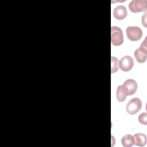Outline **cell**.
I'll list each match as a JSON object with an SVG mask.
<instances>
[{
    "instance_id": "4",
    "label": "cell",
    "mask_w": 147,
    "mask_h": 147,
    "mask_svg": "<svg viewBox=\"0 0 147 147\" xmlns=\"http://www.w3.org/2000/svg\"><path fill=\"white\" fill-rule=\"evenodd\" d=\"M142 102L139 98H133L130 99L126 105V111L130 115H134L140 110Z\"/></svg>"
},
{
    "instance_id": "11",
    "label": "cell",
    "mask_w": 147,
    "mask_h": 147,
    "mask_svg": "<svg viewBox=\"0 0 147 147\" xmlns=\"http://www.w3.org/2000/svg\"><path fill=\"white\" fill-rule=\"evenodd\" d=\"M127 96V92L122 85H120L117 87L116 92V96L119 102H123Z\"/></svg>"
},
{
    "instance_id": "14",
    "label": "cell",
    "mask_w": 147,
    "mask_h": 147,
    "mask_svg": "<svg viewBox=\"0 0 147 147\" xmlns=\"http://www.w3.org/2000/svg\"><path fill=\"white\" fill-rule=\"evenodd\" d=\"M142 24L146 28V11L145 12L144 16L142 17Z\"/></svg>"
},
{
    "instance_id": "5",
    "label": "cell",
    "mask_w": 147,
    "mask_h": 147,
    "mask_svg": "<svg viewBox=\"0 0 147 147\" xmlns=\"http://www.w3.org/2000/svg\"><path fill=\"white\" fill-rule=\"evenodd\" d=\"M129 9L133 13L146 11L147 1L146 0H133L129 3Z\"/></svg>"
},
{
    "instance_id": "9",
    "label": "cell",
    "mask_w": 147,
    "mask_h": 147,
    "mask_svg": "<svg viewBox=\"0 0 147 147\" xmlns=\"http://www.w3.org/2000/svg\"><path fill=\"white\" fill-rule=\"evenodd\" d=\"M134 144L138 146H144L146 142V137L143 133H136L134 135Z\"/></svg>"
},
{
    "instance_id": "12",
    "label": "cell",
    "mask_w": 147,
    "mask_h": 147,
    "mask_svg": "<svg viewBox=\"0 0 147 147\" xmlns=\"http://www.w3.org/2000/svg\"><path fill=\"white\" fill-rule=\"evenodd\" d=\"M111 73L115 72L118 71L119 68V61L117 57H111Z\"/></svg>"
},
{
    "instance_id": "8",
    "label": "cell",
    "mask_w": 147,
    "mask_h": 147,
    "mask_svg": "<svg viewBox=\"0 0 147 147\" xmlns=\"http://www.w3.org/2000/svg\"><path fill=\"white\" fill-rule=\"evenodd\" d=\"M127 10L125 6L123 5H118L115 7L113 10V15L115 18L122 20L125 19L127 16Z\"/></svg>"
},
{
    "instance_id": "3",
    "label": "cell",
    "mask_w": 147,
    "mask_h": 147,
    "mask_svg": "<svg viewBox=\"0 0 147 147\" xmlns=\"http://www.w3.org/2000/svg\"><path fill=\"white\" fill-rule=\"evenodd\" d=\"M146 40V38H145L143 42L141 43L140 48L136 49L134 53L136 60L140 63L145 62L147 57V48Z\"/></svg>"
},
{
    "instance_id": "2",
    "label": "cell",
    "mask_w": 147,
    "mask_h": 147,
    "mask_svg": "<svg viewBox=\"0 0 147 147\" xmlns=\"http://www.w3.org/2000/svg\"><path fill=\"white\" fill-rule=\"evenodd\" d=\"M127 37L132 41L139 40L142 36V31L138 26H130L126 29Z\"/></svg>"
},
{
    "instance_id": "7",
    "label": "cell",
    "mask_w": 147,
    "mask_h": 147,
    "mask_svg": "<svg viewBox=\"0 0 147 147\" xmlns=\"http://www.w3.org/2000/svg\"><path fill=\"white\" fill-rule=\"evenodd\" d=\"M122 86L125 88L127 95H131L134 94L137 89V82L132 79H129L125 81Z\"/></svg>"
},
{
    "instance_id": "6",
    "label": "cell",
    "mask_w": 147,
    "mask_h": 147,
    "mask_svg": "<svg viewBox=\"0 0 147 147\" xmlns=\"http://www.w3.org/2000/svg\"><path fill=\"white\" fill-rule=\"evenodd\" d=\"M134 65V60L130 56H125L122 57L119 61V67L125 72L131 70Z\"/></svg>"
},
{
    "instance_id": "10",
    "label": "cell",
    "mask_w": 147,
    "mask_h": 147,
    "mask_svg": "<svg viewBox=\"0 0 147 147\" xmlns=\"http://www.w3.org/2000/svg\"><path fill=\"white\" fill-rule=\"evenodd\" d=\"M121 143L124 147H131L134 145V137L131 134H126L122 137Z\"/></svg>"
},
{
    "instance_id": "1",
    "label": "cell",
    "mask_w": 147,
    "mask_h": 147,
    "mask_svg": "<svg viewBox=\"0 0 147 147\" xmlns=\"http://www.w3.org/2000/svg\"><path fill=\"white\" fill-rule=\"evenodd\" d=\"M111 41L115 46L121 45L123 42V36L122 29L116 26L111 28Z\"/></svg>"
},
{
    "instance_id": "13",
    "label": "cell",
    "mask_w": 147,
    "mask_h": 147,
    "mask_svg": "<svg viewBox=\"0 0 147 147\" xmlns=\"http://www.w3.org/2000/svg\"><path fill=\"white\" fill-rule=\"evenodd\" d=\"M138 121L140 123L143 125H147V113H142L138 116Z\"/></svg>"
}]
</instances>
